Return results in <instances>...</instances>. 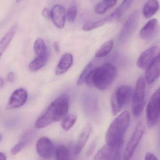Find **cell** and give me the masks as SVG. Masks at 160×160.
Here are the masks:
<instances>
[{
	"label": "cell",
	"instance_id": "1",
	"mask_svg": "<svg viewBox=\"0 0 160 160\" xmlns=\"http://www.w3.org/2000/svg\"><path fill=\"white\" fill-rule=\"evenodd\" d=\"M69 108V98L66 94H62L55 99L37 118L35 127L37 128H46L59 121L66 116Z\"/></svg>",
	"mask_w": 160,
	"mask_h": 160
},
{
	"label": "cell",
	"instance_id": "2",
	"mask_svg": "<svg viewBox=\"0 0 160 160\" xmlns=\"http://www.w3.org/2000/svg\"><path fill=\"white\" fill-rule=\"evenodd\" d=\"M117 70L114 66L105 63L93 69L88 75L85 83L89 86H94L100 90L108 89L114 82Z\"/></svg>",
	"mask_w": 160,
	"mask_h": 160
},
{
	"label": "cell",
	"instance_id": "3",
	"mask_svg": "<svg viewBox=\"0 0 160 160\" xmlns=\"http://www.w3.org/2000/svg\"><path fill=\"white\" fill-rule=\"evenodd\" d=\"M130 114L124 111L113 120L106 134V144L114 146H123L124 137L130 123Z\"/></svg>",
	"mask_w": 160,
	"mask_h": 160
},
{
	"label": "cell",
	"instance_id": "4",
	"mask_svg": "<svg viewBox=\"0 0 160 160\" xmlns=\"http://www.w3.org/2000/svg\"><path fill=\"white\" fill-rule=\"evenodd\" d=\"M133 94V89L128 85L121 86L113 93L111 98V108L113 115L116 116L121 111Z\"/></svg>",
	"mask_w": 160,
	"mask_h": 160
},
{
	"label": "cell",
	"instance_id": "5",
	"mask_svg": "<svg viewBox=\"0 0 160 160\" xmlns=\"http://www.w3.org/2000/svg\"><path fill=\"white\" fill-rule=\"evenodd\" d=\"M145 89V79L142 77L137 81L133 92L132 112L135 116H139L144 108Z\"/></svg>",
	"mask_w": 160,
	"mask_h": 160
},
{
	"label": "cell",
	"instance_id": "6",
	"mask_svg": "<svg viewBox=\"0 0 160 160\" xmlns=\"http://www.w3.org/2000/svg\"><path fill=\"white\" fill-rule=\"evenodd\" d=\"M146 114L147 126L153 128L160 118V88L154 92L149 99Z\"/></svg>",
	"mask_w": 160,
	"mask_h": 160
},
{
	"label": "cell",
	"instance_id": "7",
	"mask_svg": "<svg viewBox=\"0 0 160 160\" xmlns=\"http://www.w3.org/2000/svg\"><path fill=\"white\" fill-rule=\"evenodd\" d=\"M145 131V126L142 122H140L136 126L125 148L122 160H131Z\"/></svg>",
	"mask_w": 160,
	"mask_h": 160
},
{
	"label": "cell",
	"instance_id": "8",
	"mask_svg": "<svg viewBox=\"0 0 160 160\" xmlns=\"http://www.w3.org/2000/svg\"><path fill=\"white\" fill-rule=\"evenodd\" d=\"M139 20L140 14L138 10H135L129 16L119 32L118 40L120 42H125L132 35L138 27Z\"/></svg>",
	"mask_w": 160,
	"mask_h": 160
},
{
	"label": "cell",
	"instance_id": "9",
	"mask_svg": "<svg viewBox=\"0 0 160 160\" xmlns=\"http://www.w3.org/2000/svg\"><path fill=\"white\" fill-rule=\"evenodd\" d=\"M160 53L159 47L157 46L150 47L140 55L137 60V66L141 69L147 70Z\"/></svg>",
	"mask_w": 160,
	"mask_h": 160
},
{
	"label": "cell",
	"instance_id": "10",
	"mask_svg": "<svg viewBox=\"0 0 160 160\" xmlns=\"http://www.w3.org/2000/svg\"><path fill=\"white\" fill-rule=\"evenodd\" d=\"M27 98V91L24 88H18L11 94L6 106V109L9 110L19 108L26 102Z\"/></svg>",
	"mask_w": 160,
	"mask_h": 160
},
{
	"label": "cell",
	"instance_id": "11",
	"mask_svg": "<svg viewBox=\"0 0 160 160\" xmlns=\"http://www.w3.org/2000/svg\"><path fill=\"white\" fill-rule=\"evenodd\" d=\"M36 149L37 153L42 158L49 159L53 154V144L49 138L42 137L37 142Z\"/></svg>",
	"mask_w": 160,
	"mask_h": 160
},
{
	"label": "cell",
	"instance_id": "12",
	"mask_svg": "<svg viewBox=\"0 0 160 160\" xmlns=\"http://www.w3.org/2000/svg\"><path fill=\"white\" fill-rule=\"evenodd\" d=\"M122 147L114 146L106 144L101 148L95 156L94 160H114L121 153Z\"/></svg>",
	"mask_w": 160,
	"mask_h": 160
},
{
	"label": "cell",
	"instance_id": "13",
	"mask_svg": "<svg viewBox=\"0 0 160 160\" xmlns=\"http://www.w3.org/2000/svg\"><path fill=\"white\" fill-rule=\"evenodd\" d=\"M51 18L57 28L63 29L66 19V13L65 8L60 4L54 5L51 11Z\"/></svg>",
	"mask_w": 160,
	"mask_h": 160
},
{
	"label": "cell",
	"instance_id": "14",
	"mask_svg": "<svg viewBox=\"0 0 160 160\" xmlns=\"http://www.w3.org/2000/svg\"><path fill=\"white\" fill-rule=\"evenodd\" d=\"M158 30V22L156 19H152L141 29L140 32V37L144 40L152 39L156 36Z\"/></svg>",
	"mask_w": 160,
	"mask_h": 160
},
{
	"label": "cell",
	"instance_id": "15",
	"mask_svg": "<svg viewBox=\"0 0 160 160\" xmlns=\"http://www.w3.org/2000/svg\"><path fill=\"white\" fill-rule=\"evenodd\" d=\"M160 77V53L146 71L145 80L147 84L154 83Z\"/></svg>",
	"mask_w": 160,
	"mask_h": 160
},
{
	"label": "cell",
	"instance_id": "16",
	"mask_svg": "<svg viewBox=\"0 0 160 160\" xmlns=\"http://www.w3.org/2000/svg\"><path fill=\"white\" fill-rule=\"evenodd\" d=\"M92 130L91 125L87 124L82 131L74 148V153L76 155H79L84 148L91 135Z\"/></svg>",
	"mask_w": 160,
	"mask_h": 160
},
{
	"label": "cell",
	"instance_id": "17",
	"mask_svg": "<svg viewBox=\"0 0 160 160\" xmlns=\"http://www.w3.org/2000/svg\"><path fill=\"white\" fill-rule=\"evenodd\" d=\"M73 58L72 54L65 53L61 57L55 69V74L57 76L63 75L71 67L73 63Z\"/></svg>",
	"mask_w": 160,
	"mask_h": 160
},
{
	"label": "cell",
	"instance_id": "18",
	"mask_svg": "<svg viewBox=\"0 0 160 160\" xmlns=\"http://www.w3.org/2000/svg\"><path fill=\"white\" fill-rule=\"evenodd\" d=\"M159 8V2L157 0H148L143 8V15L146 19L150 18L157 13Z\"/></svg>",
	"mask_w": 160,
	"mask_h": 160
},
{
	"label": "cell",
	"instance_id": "19",
	"mask_svg": "<svg viewBox=\"0 0 160 160\" xmlns=\"http://www.w3.org/2000/svg\"><path fill=\"white\" fill-rule=\"evenodd\" d=\"M17 30V25H14L10 27V29L5 34L3 37L2 38L0 42V55L1 57L4 52L6 50L7 48L8 47V45L10 44L12 38L15 35V33Z\"/></svg>",
	"mask_w": 160,
	"mask_h": 160
},
{
	"label": "cell",
	"instance_id": "20",
	"mask_svg": "<svg viewBox=\"0 0 160 160\" xmlns=\"http://www.w3.org/2000/svg\"><path fill=\"white\" fill-rule=\"evenodd\" d=\"M115 17V15L113 12L111 14V15L109 17L105 18L103 19L97 21L89 22H86L83 26V30L85 31H92L94 29H96V28H99L106 23L110 22Z\"/></svg>",
	"mask_w": 160,
	"mask_h": 160
},
{
	"label": "cell",
	"instance_id": "21",
	"mask_svg": "<svg viewBox=\"0 0 160 160\" xmlns=\"http://www.w3.org/2000/svg\"><path fill=\"white\" fill-rule=\"evenodd\" d=\"M117 0H103L97 5L95 11L98 14H103L116 4Z\"/></svg>",
	"mask_w": 160,
	"mask_h": 160
},
{
	"label": "cell",
	"instance_id": "22",
	"mask_svg": "<svg viewBox=\"0 0 160 160\" xmlns=\"http://www.w3.org/2000/svg\"><path fill=\"white\" fill-rule=\"evenodd\" d=\"M34 50L37 56L44 57L48 56L47 47L44 40L41 38H38L35 41Z\"/></svg>",
	"mask_w": 160,
	"mask_h": 160
},
{
	"label": "cell",
	"instance_id": "23",
	"mask_svg": "<svg viewBox=\"0 0 160 160\" xmlns=\"http://www.w3.org/2000/svg\"><path fill=\"white\" fill-rule=\"evenodd\" d=\"M114 47V42L111 40L103 44L98 50L95 54L96 58H101L105 57L109 54Z\"/></svg>",
	"mask_w": 160,
	"mask_h": 160
},
{
	"label": "cell",
	"instance_id": "24",
	"mask_svg": "<svg viewBox=\"0 0 160 160\" xmlns=\"http://www.w3.org/2000/svg\"><path fill=\"white\" fill-rule=\"evenodd\" d=\"M48 56H37L29 65V69L31 72H35L44 66L48 61Z\"/></svg>",
	"mask_w": 160,
	"mask_h": 160
},
{
	"label": "cell",
	"instance_id": "25",
	"mask_svg": "<svg viewBox=\"0 0 160 160\" xmlns=\"http://www.w3.org/2000/svg\"><path fill=\"white\" fill-rule=\"evenodd\" d=\"M77 120V116L75 114H70L66 116L63 118L61 124L62 128L66 131L69 130L75 125Z\"/></svg>",
	"mask_w": 160,
	"mask_h": 160
},
{
	"label": "cell",
	"instance_id": "26",
	"mask_svg": "<svg viewBox=\"0 0 160 160\" xmlns=\"http://www.w3.org/2000/svg\"><path fill=\"white\" fill-rule=\"evenodd\" d=\"M134 0H123L119 8L116 10L114 13L115 17L120 18L123 16L130 8Z\"/></svg>",
	"mask_w": 160,
	"mask_h": 160
},
{
	"label": "cell",
	"instance_id": "27",
	"mask_svg": "<svg viewBox=\"0 0 160 160\" xmlns=\"http://www.w3.org/2000/svg\"><path fill=\"white\" fill-rule=\"evenodd\" d=\"M56 160H70L68 149L63 145L59 146L56 150Z\"/></svg>",
	"mask_w": 160,
	"mask_h": 160
},
{
	"label": "cell",
	"instance_id": "28",
	"mask_svg": "<svg viewBox=\"0 0 160 160\" xmlns=\"http://www.w3.org/2000/svg\"><path fill=\"white\" fill-rule=\"evenodd\" d=\"M93 69L94 68H93V63L92 62H89L86 66L85 68H84L83 71L81 74L80 76V78L77 81V83L78 85H80L85 83V81H86L87 77Z\"/></svg>",
	"mask_w": 160,
	"mask_h": 160
},
{
	"label": "cell",
	"instance_id": "29",
	"mask_svg": "<svg viewBox=\"0 0 160 160\" xmlns=\"http://www.w3.org/2000/svg\"><path fill=\"white\" fill-rule=\"evenodd\" d=\"M77 15V8L75 6L70 7L66 13L67 20L70 22H73L76 19Z\"/></svg>",
	"mask_w": 160,
	"mask_h": 160
},
{
	"label": "cell",
	"instance_id": "30",
	"mask_svg": "<svg viewBox=\"0 0 160 160\" xmlns=\"http://www.w3.org/2000/svg\"><path fill=\"white\" fill-rule=\"evenodd\" d=\"M27 142V141L26 140H23L14 146L10 150V153L11 155L15 156L19 153L26 145Z\"/></svg>",
	"mask_w": 160,
	"mask_h": 160
},
{
	"label": "cell",
	"instance_id": "31",
	"mask_svg": "<svg viewBox=\"0 0 160 160\" xmlns=\"http://www.w3.org/2000/svg\"><path fill=\"white\" fill-rule=\"evenodd\" d=\"M144 160H159L158 158L153 153L147 152L146 154Z\"/></svg>",
	"mask_w": 160,
	"mask_h": 160
},
{
	"label": "cell",
	"instance_id": "32",
	"mask_svg": "<svg viewBox=\"0 0 160 160\" xmlns=\"http://www.w3.org/2000/svg\"><path fill=\"white\" fill-rule=\"evenodd\" d=\"M42 15L44 18H48L51 17V11L48 8H45L42 10Z\"/></svg>",
	"mask_w": 160,
	"mask_h": 160
},
{
	"label": "cell",
	"instance_id": "33",
	"mask_svg": "<svg viewBox=\"0 0 160 160\" xmlns=\"http://www.w3.org/2000/svg\"><path fill=\"white\" fill-rule=\"evenodd\" d=\"M15 78V75L13 72H11L8 73L7 76V80L8 82H13L14 81Z\"/></svg>",
	"mask_w": 160,
	"mask_h": 160
},
{
	"label": "cell",
	"instance_id": "34",
	"mask_svg": "<svg viewBox=\"0 0 160 160\" xmlns=\"http://www.w3.org/2000/svg\"><path fill=\"white\" fill-rule=\"evenodd\" d=\"M54 48V50L56 52L58 53L60 51V48H59V42L57 41H55L54 43L53 44Z\"/></svg>",
	"mask_w": 160,
	"mask_h": 160
},
{
	"label": "cell",
	"instance_id": "35",
	"mask_svg": "<svg viewBox=\"0 0 160 160\" xmlns=\"http://www.w3.org/2000/svg\"><path fill=\"white\" fill-rule=\"evenodd\" d=\"M7 158L5 154L3 152L0 153V160H6Z\"/></svg>",
	"mask_w": 160,
	"mask_h": 160
},
{
	"label": "cell",
	"instance_id": "36",
	"mask_svg": "<svg viewBox=\"0 0 160 160\" xmlns=\"http://www.w3.org/2000/svg\"><path fill=\"white\" fill-rule=\"evenodd\" d=\"M114 160H122V158H121V153L118 154L117 156H116V158L114 159Z\"/></svg>",
	"mask_w": 160,
	"mask_h": 160
},
{
	"label": "cell",
	"instance_id": "37",
	"mask_svg": "<svg viewBox=\"0 0 160 160\" xmlns=\"http://www.w3.org/2000/svg\"><path fill=\"white\" fill-rule=\"evenodd\" d=\"M3 81L2 78H1V79H0V85H1V87H2V86H3Z\"/></svg>",
	"mask_w": 160,
	"mask_h": 160
},
{
	"label": "cell",
	"instance_id": "38",
	"mask_svg": "<svg viewBox=\"0 0 160 160\" xmlns=\"http://www.w3.org/2000/svg\"><path fill=\"white\" fill-rule=\"evenodd\" d=\"M22 1H23V0H16V2H17L18 3L21 2Z\"/></svg>",
	"mask_w": 160,
	"mask_h": 160
}]
</instances>
